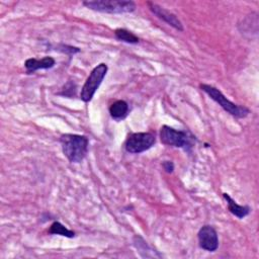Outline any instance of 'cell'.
Wrapping results in <instances>:
<instances>
[{"mask_svg": "<svg viewBox=\"0 0 259 259\" xmlns=\"http://www.w3.org/2000/svg\"><path fill=\"white\" fill-rule=\"evenodd\" d=\"M49 232L54 235H61L64 237L68 238H73L75 236V233L69 229H67L64 225H62L60 222H54L51 227Z\"/></svg>", "mask_w": 259, "mask_h": 259, "instance_id": "obj_12", "label": "cell"}, {"mask_svg": "<svg viewBox=\"0 0 259 259\" xmlns=\"http://www.w3.org/2000/svg\"><path fill=\"white\" fill-rule=\"evenodd\" d=\"M198 243L200 248L203 250L213 252L219 247V238L217 231L208 225H205L200 228L198 234Z\"/></svg>", "mask_w": 259, "mask_h": 259, "instance_id": "obj_7", "label": "cell"}, {"mask_svg": "<svg viewBox=\"0 0 259 259\" xmlns=\"http://www.w3.org/2000/svg\"><path fill=\"white\" fill-rule=\"evenodd\" d=\"M224 198L227 200L228 203V209L237 218L243 219L250 212V207L247 205H240L238 204L228 193H223Z\"/></svg>", "mask_w": 259, "mask_h": 259, "instance_id": "obj_10", "label": "cell"}, {"mask_svg": "<svg viewBox=\"0 0 259 259\" xmlns=\"http://www.w3.org/2000/svg\"><path fill=\"white\" fill-rule=\"evenodd\" d=\"M128 112V104L124 100H117L109 107V113L115 120H121L126 117Z\"/></svg>", "mask_w": 259, "mask_h": 259, "instance_id": "obj_11", "label": "cell"}, {"mask_svg": "<svg viewBox=\"0 0 259 259\" xmlns=\"http://www.w3.org/2000/svg\"><path fill=\"white\" fill-rule=\"evenodd\" d=\"M160 139L164 145L176 148H183L189 151L191 148V138L186 132L177 131L168 125H163L160 130Z\"/></svg>", "mask_w": 259, "mask_h": 259, "instance_id": "obj_5", "label": "cell"}, {"mask_svg": "<svg viewBox=\"0 0 259 259\" xmlns=\"http://www.w3.org/2000/svg\"><path fill=\"white\" fill-rule=\"evenodd\" d=\"M83 5L89 9L105 13H128L136 9L135 2L121 0L84 1Z\"/></svg>", "mask_w": 259, "mask_h": 259, "instance_id": "obj_3", "label": "cell"}, {"mask_svg": "<svg viewBox=\"0 0 259 259\" xmlns=\"http://www.w3.org/2000/svg\"><path fill=\"white\" fill-rule=\"evenodd\" d=\"M200 89L204 91L212 100H214L224 110H226L228 113L235 117H245L250 112L249 108L246 106L235 104L234 102L230 101L218 88L207 85V84H200Z\"/></svg>", "mask_w": 259, "mask_h": 259, "instance_id": "obj_2", "label": "cell"}, {"mask_svg": "<svg viewBox=\"0 0 259 259\" xmlns=\"http://www.w3.org/2000/svg\"><path fill=\"white\" fill-rule=\"evenodd\" d=\"M114 34L117 39L128 42V44H137L139 42V37L134 34L133 32L124 29V28H117L114 31Z\"/></svg>", "mask_w": 259, "mask_h": 259, "instance_id": "obj_13", "label": "cell"}, {"mask_svg": "<svg viewBox=\"0 0 259 259\" xmlns=\"http://www.w3.org/2000/svg\"><path fill=\"white\" fill-rule=\"evenodd\" d=\"M55 63H56L55 59L52 57H44L40 60L30 58L25 61L24 66L26 68L27 73H32L39 69H50V68L54 67Z\"/></svg>", "mask_w": 259, "mask_h": 259, "instance_id": "obj_9", "label": "cell"}, {"mask_svg": "<svg viewBox=\"0 0 259 259\" xmlns=\"http://www.w3.org/2000/svg\"><path fill=\"white\" fill-rule=\"evenodd\" d=\"M156 142L155 135L152 133H133L124 144L125 150L132 154H139L149 150Z\"/></svg>", "mask_w": 259, "mask_h": 259, "instance_id": "obj_6", "label": "cell"}, {"mask_svg": "<svg viewBox=\"0 0 259 259\" xmlns=\"http://www.w3.org/2000/svg\"><path fill=\"white\" fill-rule=\"evenodd\" d=\"M64 155L71 163L81 162L88 151V139L85 136L65 134L60 138Z\"/></svg>", "mask_w": 259, "mask_h": 259, "instance_id": "obj_1", "label": "cell"}, {"mask_svg": "<svg viewBox=\"0 0 259 259\" xmlns=\"http://www.w3.org/2000/svg\"><path fill=\"white\" fill-rule=\"evenodd\" d=\"M147 4H148L150 10L155 15H157L160 19L164 20L166 23H168L169 25H171L172 27H174L175 29H177L179 31L183 30V25H182L181 21L178 19V17L175 14H173L169 10L159 6L158 4H156L154 2H147Z\"/></svg>", "mask_w": 259, "mask_h": 259, "instance_id": "obj_8", "label": "cell"}, {"mask_svg": "<svg viewBox=\"0 0 259 259\" xmlns=\"http://www.w3.org/2000/svg\"><path fill=\"white\" fill-rule=\"evenodd\" d=\"M106 72H107V66L104 63L97 65L91 71V73L88 76V78L86 79V81L81 89V93H80V98L84 102H89L93 98L96 90L98 89L101 82L103 81V79L106 75Z\"/></svg>", "mask_w": 259, "mask_h": 259, "instance_id": "obj_4", "label": "cell"}, {"mask_svg": "<svg viewBox=\"0 0 259 259\" xmlns=\"http://www.w3.org/2000/svg\"><path fill=\"white\" fill-rule=\"evenodd\" d=\"M163 168L167 173H172L174 170V164L172 161H164Z\"/></svg>", "mask_w": 259, "mask_h": 259, "instance_id": "obj_14", "label": "cell"}]
</instances>
